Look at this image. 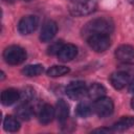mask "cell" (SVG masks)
Masks as SVG:
<instances>
[{
  "mask_svg": "<svg viewBox=\"0 0 134 134\" xmlns=\"http://www.w3.org/2000/svg\"><path fill=\"white\" fill-rule=\"evenodd\" d=\"M114 29V23L110 18L107 17H100L93 19L86 23L82 29V35L85 39L89 38L92 35L103 34V35H109Z\"/></svg>",
  "mask_w": 134,
  "mask_h": 134,
  "instance_id": "6da1fadb",
  "label": "cell"
},
{
  "mask_svg": "<svg viewBox=\"0 0 134 134\" xmlns=\"http://www.w3.org/2000/svg\"><path fill=\"white\" fill-rule=\"evenodd\" d=\"M3 59L9 65H19L26 60V51L18 45H10L4 49Z\"/></svg>",
  "mask_w": 134,
  "mask_h": 134,
  "instance_id": "7a4b0ae2",
  "label": "cell"
},
{
  "mask_svg": "<svg viewBox=\"0 0 134 134\" xmlns=\"http://www.w3.org/2000/svg\"><path fill=\"white\" fill-rule=\"evenodd\" d=\"M96 6H97L96 0H82L80 2H76L73 6H71L69 12L72 16L82 17L93 13L96 9Z\"/></svg>",
  "mask_w": 134,
  "mask_h": 134,
  "instance_id": "3957f363",
  "label": "cell"
},
{
  "mask_svg": "<svg viewBox=\"0 0 134 134\" xmlns=\"http://www.w3.org/2000/svg\"><path fill=\"white\" fill-rule=\"evenodd\" d=\"M87 42L90 48L95 52H104L110 47L111 44L109 35H103V34L90 36L89 38H87Z\"/></svg>",
  "mask_w": 134,
  "mask_h": 134,
  "instance_id": "277c9868",
  "label": "cell"
},
{
  "mask_svg": "<svg viewBox=\"0 0 134 134\" xmlns=\"http://www.w3.org/2000/svg\"><path fill=\"white\" fill-rule=\"evenodd\" d=\"M93 110L99 117H107L112 114L114 110V104L111 98L103 96L95 99V103L93 105Z\"/></svg>",
  "mask_w": 134,
  "mask_h": 134,
  "instance_id": "5b68a950",
  "label": "cell"
},
{
  "mask_svg": "<svg viewBox=\"0 0 134 134\" xmlns=\"http://www.w3.org/2000/svg\"><path fill=\"white\" fill-rule=\"evenodd\" d=\"M66 94L69 98L73 100H80L85 95H87L86 84L82 81H76L70 83L66 88Z\"/></svg>",
  "mask_w": 134,
  "mask_h": 134,
  "instance_id": "8992f818",
  "label": "cell"
},
{
  "mask_svg": "<svg viewBox=\"0 0 134 134\" xmlns=\"http://www.w3.org/2000/svg\"><path fill=\"white\" fill-rule=\"evenodd\" d=\"M38 23H39V19L37 16L34 15L24 16L18 23V30L21 35H29L36 30Z\"/></svg>",
  "mask_w": 134,
  "mask_h": 134,
  "instance_id": "52a82bcc",
  "label": "cell"
},
{
  "mask_svg": "<svg viewBox=\"0 0 134 134\" xmlns=\"http://www.w3.org/2000/svg\"><path fill=\"white\" fill-rule=\"evenodd\" d=\"M131 76L132 75L129 74L127 71L119 69L110 75V83L115 89L120 90V89H124L128 84H130Z\"/></svg>",
  "mask_w": 134,
  "mask_h": 134,
  "instance_id": "ba28073f",
  "label": "cell"
},
{
  "mask_svg": "<svg viewBox=\"0 0 134 134\" xmlns=\"http://www.w3.org/2000/svg\"><path fill=\"white\" fill-rule=\"evenodd\" d=\"M58 31V25L54 21L52 20H48L44 23L42 29H41V34H40V41L43 43H47L49 41H51L54 36L57 35Z\"/></svg>",
  "mask_w": 134,
  "mask_h": 134,
  "instance_id": "9c48e42d",
  "label": "cell"
},
{
  "mask_svg": "<svg viewBox=\"0 0 134 134\" xmlns=\"http://www.w3.org/2000/svg\"><path fill=\"white\" fill-rule=\"evenodd\" d=\"M77 54V47L73 44H64L58 53V58L61 62L66 63L73 60Z\"/></svg>",
  "mask_w": 134,
  "mask_h": 134,
  "instance_id": "30bf717a",
  "label": "cell"
},
{
  "mask_svg": "<svg viewBox=\"0 0 134 134\" xmlns=\"http://www.w3.org/2000/svg\"><path fill=\"white\" fill-rule=\"evenodd\" d=\"M115 58L121 62H129L134 59V47L131 45H120L115 50Z\"/></svg>",
  "mask_w": 134,
  "mask_h": 134,
  "instance_id": "8fae6325",
  "label": "cell"
},
{
  "mask_svg": "<svg viewBox=\"0 0 134 134\" xmlns=\"http://www.w3.org/2000/svg\"><path fill=\"white\" fill-rule=\"evenodd\" d=\"M20 99V92L17 89L8 88L1 93V103L4 106H10Z\"/></svg>",
  "mask_w": 134,
  "mask_h": 134,
  "instance_id": "7c38bea8",
  "label": "cell"
},
{
  "mask_svg": "<svg viewBox=\"0 0 134 134\" xmlns=\"http://www.w3.org/2000/svg\"><path fill=\"white\" fill-rule=\"evenodd\" d=\"M54 116H55V109L51 105L45 104L42 106V108L39 112V120L41 124H43V125L49 124L50 121H52Z\"/></svg>",
  "mask_w": 134,
  "mask_h": 134,
  "instance_id": "4fadbf2b",
  "label": "cell"
},
{
  "mask_svg": "<svg viewBox=\"0 0 134 134\" xmlns=\"http://www.w3.org/2000/svg\"><path fill=\"white\" fill-rule=\"evenodd\" d=\"M69 115V107L64 99H59L55 107V117L60 124H64Z\"/></svg>",
  "mask_w": 134,
  "mask_h": 134,
  "instance_id": "5bb4252c",
  "label": "cell"
},
{
  "mask_svg": "<svg viewBox=\"0 0 134 134\" xmlns=\"http://www.w3.org/2000/svg\"><path fill=\"white\" fill-rule=\"evenodd\" d=\"M16 115L22 120H29L34 115V109L30 106V103H22L20 104L16 110Z\"/></svg>",
  "mask_w": 134,
  "mask_h": 134,
  "instance_id": "9a60e30c",
  "label": "cell"
},
{
  "mask_svg": "<svg viewBox=\"0 0 134 134\" xmlns=\"http://www.w3.org/2000/svg\"><path fill=\"white\" fill-rule=\"evenodd\" d=\"M105 93H106V88L99 83H93L87 88V95L94 100L99 97H103Z\"/></svg>",
  "mask_w": 134,
  "mask_h": 134,
  "instance_id": "2e32d148",
  "label": "cell"
},
{
  "mask_svg": "<svg viewBox=\"0 0 134 134\" xmlns=\"http://www.w3.org/2000/svg\"><path fill=\"white\" fill-rule=\"evenodd\" d=\"M132 126H134V117L125 116V117L120 118L118 121H116L112 126V130L114 132H122V131L131 128Z\"/></svg>",
  "mask_w": 134,
  "mask_h": 134,
  "instance_id": "e0dca14e",
  "label": "cell"
},
{
  "mask_svg": "<svg viewBox=\"0 0 134 134\" xmlns=\"http://www.w3.org/2000/svg\"><path fill=\"white\" fill-rule=\"evenodd\" d=\"M44 68L41 64H34V65H27L22 69V73L26 76H37L40 75L43 72Z\"/></svg>",
  "mask_w": 134,
  "mask_h": 134,
  "instance_id": "ac0fdd59",
  "label": "cell"
},
{
  "mask_svg": "<svg viewBox=\"0 0 134 134\" xmlns=\"http://www.w3.org/2000/svg\"><path fill=\"white\" fill-rule=\"evenodd\" d=\"M69 68L66 67V66H63V65H54V66H51L48 70H47V75L50 76V77H58V76H62V75H65L69 72Z\"/></svg>",
  "mask_w": 134,
  "mask_h": 134,
  "instance_id": "d6986e66",
  "label": "cell"
},
{
  "mask_svg": "<svg viewBox=\"0 0 134 134\" xmlns=\"http://www.w3.org/2000/svg\"><path fill=\"white\" fill-rule=\"evenodd\" d=\"M3 128L6 132H17L20 129V124L15 117L6 116L3 120Z\"/></svg>",
  "mask_w": 134,
  "mask_h": 134,
  "instance_id": "ffe728a7",
  "label": "cell"
},
{
  "mask_svg": "<svg viewBox=\"0 0 134 134\" xmlns=\"http://www.w3.org/2000/svg\"><path fill=\"white\" fill-rule=\"evenodd\" d=\"M75 112H76V114H77L80 117L85 118V117H88V116L91 114V112H92V107H91V105H90L89 103H87V102H81V103L76 106Z\"/></svg>",
  "mask_w": 134,
  "mask_h": 134,
  "instance_id": "44dd1931",
  "label": "cell"
},
{
  "mask_svg": "<svg viewBox=\"0 0 134 134\" xmlns=\"http://www.w3.org/2000/svg\"><path fill=\"white\" fill-rule=\"evenodd\" d=\"M36 93L35 90L30 87H25L22 92H20V98L22 100V103H30L35 99Z\"/></svg>",
  "mask_w": 134,
  "mask_h": 134,
  "instance_id": "7402d4cb",
  "label": "cell"
},
{
  "mask_svg": "<svg viewBox=\"0 0 134 134\" xmlns=\"http://www.w3.org/2000/svg\"><path fill=\"white\" fill-rule=\"evenodd\" d=\"M63 45H64V44H63L62 41H57V42H54L53 44H51V45L48 47V51H47V53H48V54H51V55H53V54H58L59 51L61 50V48H62Z\"/></svg>",
  "mask_w": 134,
  "mask_h": 134,
  "instance_id": "603a6c76",
  "label": "cell"
},
{
  "mask_svg": "<svg viewBox=\"0 0 134 134\" xmlns=\"http://www.w3.org/2000/svg\"><path fill=\"white\" fill-rule=\"evenodd\" d=\"M119 69L127 71L129 74L134 75V64H130L128 62H124V64L119 65Z\"/></svg>",
  "mask_w": 134,
  "mask_h": 134,
  "instance_id": "cb8c5ba5",
  "label": "cell"
},
{
  "mask_svg": "<svg viewBox=\"0 0 134 134\" xmlns=\"http://www.w3.org/2000/svg\"><path fill=\"white\" fill-rule=\"evenodd\" d=\"M93 133H109V132H113L112 128L109 129V128H102V129H95L92 131Z\"/></svg>",
  "mask_w": 134,
  "mask_h": 134,
  "instance_id": "d4e9b609",
  "label": "cell"
},
{
  "mask_svg": "<svg viewBox=\"0 0 134 134\" xmlns=\"http://www.w3.org/2000/svg\"><path fill=\"white\" fill-rule=\"evenodd\" d=\"M128 90H129V92H130V93H134V80L130 82V84H129V88H128Z\"/></svg>",
  "mask_w": 134,
  "mask_h": 134,
  "instance_id": "484cf974",
  "label": "cell"
},
{
  "mask_svg": "<svg viewBox=\"0 0 134 134\" xmlns=\"http://www.w3.org/2000/svg\"><path fill=\"white\" fill-rule=\"evenodd\" d=\"M131 107L134 109V96H133V98H132V100H131Z\"/></svg>",
  "mask_w": 134,
  "mask_h": 134,
  "instance_id": "4316f807",
  "label": "cell"
},
{
  "mask_svg": "<svg viewBox=\"0 0 134 134\" xmlns=\"http://www.w3.org/2000/svg\"><path fill=\"white\" fill-rule=\"evenodd\" d=\"M128 1H129L131 4H134V0H128Z\"/></svg>",
  "mask_w": 134,
  "mask_h": 134,
  "instance_id": "83f0119b",
  "label": "cell"
},
{
  "mask_svg": "<svg viewBox=\"0 0 134 134\" xmlns=\"http://www.w3.org/2000/svg\"><path fill=\"white\" fill-rule=\"evenodd\" d=\"M70 1H72V2H80L81 0H70Z\"/></svg>",
  "mask_w": 134,
  "mask_h": 134,
  "instance_id": "f1b7e54d",
  "label": "cell"
},
{
  "mask_svg": "<svg viewBox=\"0 0 134 134\" xmlns=\"http://www.w3.org/2000/svg\"><path fill=\"white\" fill-rule=\"evenodd\" d=\"M5 1H13V0H5Z\"/></svg>",
  "mask_w": 134,
  "mask_h": 134,
  "instance_id": "f546056e",
  "label": "cell"
},
{
  "mask_svg": "<svg viewBox=\"0 0 134 134\" xmlns=\"http://www.w3.org/2000/svg\"><path fill=\"white\" fill-rule=\"evenodd\" d=\"M23 1H30V0H23Z\"/></svg>",
  "mask_w": 134,
  "mask_h": 134,
  "instance_id": "4dcf8cb0",
  "label": "cell"
}]
</instances>
